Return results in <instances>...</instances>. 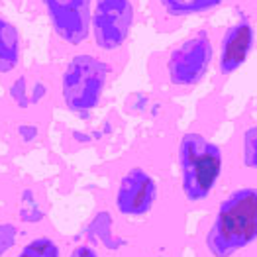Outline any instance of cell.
<instances>
[{
    "instance_id": "obj_10",
    "label": "cell",
    "mask_w": 257,
    "mask_h": 257,
    "mask_svg": "<svg viewBox=\"0 0 257 257\" xmlns=\"http://www.w3.org/2000/svg\"><path fill=\"white\" fill-rule=\"evenodd\" d=\"M86 237L94 243H100L106 251H120L126 245V239L114 232V216L108 210L96 212L86 228Z\"/></svg>"
},
{
    "instance_id": "obj_12",
    "label": "cell",
    "mask_w": 257,
    "mask_h": 257,
    "mask_svg": "<svg viewBox=\"0 0 257 257\" xmlns=\"http://www.w3.org/2000/svg\"><path fill=\"white\" fill-rule=\"evenodd\" d=\"M159 4L169 16H191L212 10L222 0H159Z\"/></svg>"
},
{
    "instance_id": "obj_11",
    "label": "cell",
    "mask_w": 257,
    "mask_h": 257,
    "mask_svg": "<svg viewBox=\"0 0 257 257\" xmlns=\"http://www.w3.org/2000/svg\"><path fill=\"white\" fill-rule=\"evenodd\" d=\"M16 214L20 224L26 226H36L42 224L45 218V204H43L42 196L34 189H22L18 194V204H16Z\"/></svg>"
},
{
    "instance_id": "obj_8",
    "label": "cell",
    "mask_w": 257,
    "mask_h": 257,
    "mask_svg": "<svg viewBox=\"0 0 257 257\" xmlns=\"http://www.w3.org/2000/svg\"><path fill=\"white\" fill-rule=\"evenodd\" d=\"M253 47V26L249 20H239L230 26L222 40H220V53H218V69L222 75H230L237 71Z\"/></svg>"
},
{
    "instance_id": "obj_19",
    "label": "cell",
    "mask_w": 257,
    "mask_h": 257,
    "mask_svg": "<svg viewBox=\"0 0 257 257\" xmlns=\"http://www.w3.org/2000/svg\"><path fill=\"white\" fill-rule=\"evenodd\" d=\"M47 94V85L43 81H34V85L30 86V104H40Z\"/></svg>"
},
{
    "instance_id": "obj_15",
    "label": "cell",
    "mask_w": 257,
    "mask_h": 257,
    "mask_svg": "<svg viewBox=\"0 0 257 257\" xmlns=\"http://www.w3.org/2000/svg\"><path fill=\"white\" fill-rule=\"evenodd\" d=\"M8 92H10V98H12V102H14V104H16L18 108L32 106V104H30V85H28V79H26V75H20V77H16V79L10 83V88H8Z\"/></svg>"
},
{
    "instance_id": "obj_14",
    "label": "cell",
    "mask_w": 257,
    "mask_h": 257,
    "mask_svg": "<svg viewBox=\"0 0 257 257\" xmlns=\"http://www.w3.org/2000/svg\"><path fill=\"white\" fill-rule=\"evenodd\" d=\"M241 159L247 169H257V124L245 130L241 142Z\"/></svg>"
},
{
    "instance_id": "obj_2",
    "label": "cell",
    "mask_w": 257,
    "mask_h": 257,
    "mask_svg": "<svg viewBox=\"0 0 257 257\" xmlns=\"http://www.w3.org/2000/svg\"><path fill=\"white\" fill-rule=\"evenodd\" d=\"M179 167L183 194L196 204L206 200L216 189L224 169V153L206 136L187 132L179 142Z\"/></svg>"
},
{
    "instance_id": "obj_7",
    "label": "cell",
    "mask_w": 257,
    "mask_h": 257,
    "mask_svg": "<svg viewBox=\"0 0 257 257\" xmlns=\"http://www.w3.org/2000/svg\"><path fill=\"white\" fill-rule=\"evenodd\" d=\"M55 36L67 45H81L90 36L92 0H42Z\"/></svg>"
},
{
    "instance_id": "obj_9",
    "label": "cell",
    "mask_w": 257,
    "mask_h": 257,
    "mask_svg": "<svg viewBox=\"0 0 257 257\" xmlns=\"http://www.w3.org/2000/svg\"><path fill=\"white\" fill-rule=\"evenodd\" d=\"M22 57V40L18 28L0 16V75L12 73Z\"/></svg>"
},
{
    "instance_id": "obj_5",
    "label": "cell",
    "mask_w": 257,
    "mask_h": 257,
    "mask_svg": "<svg viewBox=\"0 0 257 257\" xmlns=\"http://www.w3.org/2000/svg\"><path fill=\"white\" fill-rule=\"evenodd\" d=\"M214 47L204 30L189 36L185 42L173 47L167 57V77L175 86L196 85L212 63Z\"/></svg>"
},
{
    "instance_id": "obj_6",
    "label": "cell",
    "mask_w": 257,
    "mask_h": 257,
    "mask_svg": "<svg viewBox=\"0 0 257 257\" xmlns=\"http://www.w3.org/2000/svg\"><path fill=\"white\" fill-rule=\"evenodd\" d=\"M159 200V185L155 177L144 167H130L120 177L118 189L114 194L116 212L128 220L146 218L155 208Z\"/></svg>"
},
{
    "instance_id": "obj_21",
    "label": "cell",
    "mask_w": 257,
    "mask_h": 257,
    "mask_svg": "<svg viewBox=\"0 0 257 257\" xmlns=\"http://www.w3.org/2000/svg\"><path fill=\"white\" fill-rule=\"evenodd\" d=\"M71 140H73L75 144H79V146H88V144L94 142L88 132H81V130H73V132H71Z\"/></svg>"
},
{
    "instance_id": "obj_13",
    "label": "cell",
    "mask_w": 257,
    "mask_h": 257,
    "mask_svg": "<svg viewBox=\"0 0 257 257\" xmlns=\"http://www.w3.org/2000/svg\"><path fill=\"white\" fill-rule=\"evenodd\" d=\"M16 257H61V247L51 236H34L28 239Z\"/></svg>"
},
{
    "instance_id": "obj_17",
    "label": "cell",
    "mask_w": 257,
    "mask_h": 257,
    "mask_svg": "<svg viewBox=\"0 0 257 257\" xmlns=\"http://www.w3.org/2000/svg\"><path fill=\"white\" fill-rule=\"evenodd\" d=\"M16 134H18L22 144H34L38 140V136H40V128L36 124H32V122H24L16 128Z\"/></svg>"
},
{
    "instance_id": "obj_20",
    "label": "cell",
    "mask_w": 257,
    "mask_h": 257,
    "mask_svg": "<svg viewBox=\"0 0 257 257\" xmlns=\"http://www.w3.org/2000/svg\"><path fill=\"white\" fill-rule=\"evenodd\" d=\"M69 257H100V255H98V251H96L92 245L81 243V245H77V247L71 251V255Z\"/></svg>"
},
{
    "instance_id": "obj_16",
    "label": "cell",
    "mask_w": 257,
    "mask_h": 257,
    "mask_svg": "<svg viewBox=\"0 0 257 257\" xmlns=\"http://www.w3.org/2000/svg\"><path fill=\"white\" fill-rule=\"evenodd\" d=\"M20 236V228L12 222H2L0 224V257L12 251V247L16 245Z\"/></svg>"
},
{
    "instance_id": "obj_1",
    "label": "cell",
    "mask_w": 257,
    "mask_h": 257,
    "mask_svg": "<svg viewBox=\"0 0 257 257\" xmlns=\"http://www.w3.org/2000/svg\"><path fill=\"white\" fill-rule=\"evenodd\" d=\"M257 239V187H241L228 194L204 234L210 257H232Z\"/></svg>"
},
{
    "instance_id": "obj_22",
    "label": "cell",
    "mask_w": 257,
    "mask_h": 257,
    "mask_svg": "<svg viewBox=\"0 0 257 257\" xmlns=\"http://www.w3.org/2000/svg\"><path fill=\"white\" fill-rule=\"evenodd\" d=\"M150 112H151V116H159V112H161V104H153Z\"/></svg>"
},
{
    "instance_id": "obj_4",
    "label": "cell",
    "mask_w": 257,
    "mask_h": 257,
    "mask_svg": "<svg viewBox=\"0 0 257 257\" xmlns=\"http://www.w3.org/2000/svg\"><path fill=\"white\" fill-rule=\"evenodd\" d=\"M136 20L132 0H96L90 14V36L102 51H116L128 42Z\"/></svg>"
},
{
    "instance_id": "obj_3",
    "label": "cell",
    "mask_w": 257,
    "mask_h": 257,
    "mask_svg": "<svg viewBox=\"0 0 257 257\" xmlns=\"http://www.w3.org/2000/svg\"><path fill=\"white\" fill-rule=\"evenodd\" d=\"M110 71V65L96 55H75L61 73V100L65 106L79 118H88L90 110L100 104Z\"/></svg>"
},
{
    "instance_id": "obj_18",
    "label": "cell",
    "mask_w": 257,
    "mask_h": 257,
    "mask_svg": "<svg viewBox=\"0 0 257 257\" xmlns=\"http://www.w3.org/2000/svg\"><path fill=\"white\" fill-rule=\"evenodd\" d=\"M130 98H132V100H130V108H132L134 112H138V114H144L151 104L150 94H144V92H138V94H134V96H130Z\"/></svg>"
}]
</instances>
